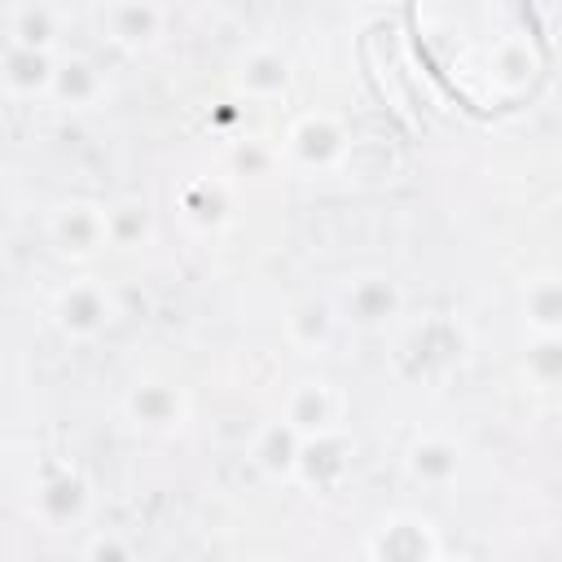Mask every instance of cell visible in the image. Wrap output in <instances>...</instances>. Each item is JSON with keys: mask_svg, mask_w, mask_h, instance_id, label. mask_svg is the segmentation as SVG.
<instances>
[{"mask_svg": "<svg viewBox=\"0 0 562 562\" xmlns=\"http://www.w3.org/2000/svg\"><path fill=\"white\" fill-rule=\"evenodd\" d=\"M110 321H114V294L97 277H79L53 294V325L75 342L97 338Z\"/></svg>", "mask_w": 562, "mask_h": 562, "instance_id": "7a4b0ae2", "label": "cell"}, {"mask_svg": "<svg viewBox=\"0 0 562 562\" xmlns=\"http://www.w3.org/2000/svg\"><path fill=\"white\" fill-rule=\"evenodd\" d=\"M522 378L540 391H562V334H536L522 351Z\"/></svg>", "mask_w": 562, "mask_h": 562, "instance_id": "ac0fdd59", "label": "cell"}, {"mask_svg": "<svg viewBox=\"0 0 562 562\" xmlns=\"http://www.w3.org/2000/svg\"><path fill=\"white\" fill-rule=\"evenodd\" d=\"M4 92L13 101H35L53 92V75H57V57L44 48H26V44H4Z\"/></svg>", "mask_w": 562, "mask_h": 562, "instance_id": "ba28073f", "label": "cell"}, {"mask_svg": "<svg viewBox=\"0 0 562 562\" xmlns=\"http://www.w3.org/2000/svg\"><path fill=\"white\" fill-rule=\"evenodd\" d=\"M184 395L171 382H136L123 400V413L140 430H176L184 422Z\"/></svg>", "mask_w": 562, "mask_h": 562, "instance_id": "9c48e42d", "label": "cell"}, {"mask_svg": "<svg viewBox=\"0 0 562 562\" xmlns=\"http://www.w3.org/2000/svg\"><path fill=\"white\" fill-rule=\"evenodd\" d=\"M347 470V439L338 430H321V435H307L303 439V452H299V470L307 483H329Z\"/></svg>", "mask_w": 562, "mask_h": 562, "instance_id": "9a60e30c", "label": "cell"}, {"mask_svg": "<svg viewBox=\"0 0 562 562\" xmlns=\"http://www.w3.org/2000/svg\"><path fill=\"white\" fill-rule=\"evenodd\" d=\"M110 237H114V246L145 241V237H149V215H145L140 206H132V202L110 206Z\"/></svg>", "mask_w": 562, "mask_h": 562, "instance_id": "ffe728a7", "label": "cell"}, {"mask_svg": "<svg viewBox=\"0 0 562 562\" xmlns=\"http://www.w3.org/2000/svg\"><path fill=\"white\" fill-rule=\"evenodd\" d=\"M285 149H290V158L299 167H316L321 171V167H334L347 154V132H342V123L334 114L307 110V114L294 119V127L285 136Z\"/></svg>", "mask_w": 562, "mask_h": 562, "instance_id": "277c9868", "label": "cell"}, {"mask_svg": "<svg viewBox=\"0 0 562 562\" xmlns=\"http://www.w3.org/2000/svg\"><path fill=\"white\" fill-rule=\"evenodd\" d=\"M48 97L66 110H92L105 97V79L88 57H57V75H53Z\"/></svg>", "mask_w": 562, "mask_h": 562, "instance_id": "7c38bea8", "label": "cell"}, {"mask_svg": "<svg viewBox=\"0 0 562 562\" xmlns=\"http://www.w3.org/2000/svg\"><path fill=\"white\" fill-rule=\"evenodd\" d=\"M404 470L422 487H448L457 479V470H461V448L448 435H417L404 448Z\"/></svg>", "mask_w": 562, "mask_h": 562, "instance_id": "30bf717a", "label": "cell"}, {"mask_svg": "<svg viewBox=\"0 0 562 562\" xmlns=\"http://www.w3.org/2000/svg\"><path fill=\"white\" fill-rule=\"evenodd\" d=\"M285 79H290L285 57L272 53V48L246 53V61H241V70H237V83H241V92H250V97H277V92H285Z\"/></svg>", "mask_w": 562, "mask_h": 562, "instance_id": "e0dca14e", "label": "cell"}, {"mask_svg": "<svg viewBox=\"0 0 562 562\" xmlns=\"http://www.w3.org/2000/svg\"><path fill=\"white\" fill-rule=\"evenodd\" d=\"M303 439L307 435H321V430H334L338 422V391L329 382H299L290 395H285V413H281Z\"/></svg>", "mask_w": 562, "mask_h": 562, "instance_id": "8fae6325", "label": "cell"}, {"mask_svg": "<svg viewBox=\"0 0 562 562\" xmlns=\"http://www.w3.org/2000/svg\"><path fill=\"white\" fill-rule=\"evenodd\" d=\"M162 22H167V13H162L158 0H105V9H101L105 35H110L119 48H132V53L158 44Z\"/></svg>", "mask_w": 562, "mask_h": 562, "instance_id": "52a82bcc", "label": "cell"}, {"mask_svg": "<svg viewBox=\"0 0 562 562\" xmlns=\"http://www.w3.org/2000/svg\"><path fill=\"white\" fill-rule=\"evenodd\" d=\"M48 241L66 255V259H92L101 246H110V206L101 202H57L48 211Z\"/></svg>", "mask_w": 562, "mask_h": 562, "instance_id": "6da1fadb", "label": "cell"}, {"mask_svg": "<svg viewBox=\"0 0 562 562\" xmlns=\"http://www.w3.org/2000/svg\"><path fill=\"white\" fill-rule=\"evenodd\" d=\"M83 553L88 558H127L132 549L127 544H114V540H92V544H83Z\"/></svg>", "mask_w": 562, "mask_h": 562, "instance_id": "44dd1931", "label": "cell"}, {"mask_svg": "<svg viewBox=\"0 0 562 562\" xmlns=\"http://www.w3.org/2000/svg\"><path fill=\"white\" fill-rule=\"evenodd\" d=\"M299 452H303V435L285 417L263 426L259 439H255V465L268 470V474H294L299 470Z\"/></svg>", "mask_w": 562, "mask_h": 562, "instance_id": "2e32d148", "label": "cell"}, {"mask_svg": "<svg viewBox=\"0 0 562 562\" xmlns=\"http://www.w3.org/2000/svg\"><path fill=\"white\" fill-rule=\"evenodd\" d=\"M400 303H404V299H400V285H395L391 277H382V272H364V277L347 281L342 294H338L342 316H347L351 325H360V329L386 325L391 316H400Z\"/></svg>", "mask_w": 562, "mask_h": 562, "instance_id": "8992f818", "label": "cell"}, {"mask_svg": "<svg viewBox=\"0 0 562 562\" xmlns=\"http://www.w3.org/2000/svg\"><path fill=\"white\" fill-rule=\"evenodd\" d=\"M522 321L531 325V334H562V277H531L522 281Z\"/></svg>", "mask_w": 562, "mask_h": 562, "instance_id": "5bb4252c", "label": "cell"}, {"mask_svg": "<svg viewBox=\"0 0 562 562\" xmlns=\"http://www.w3.org/2000/svg\"><path fill=\"white\" fill-rule=\"evenodd\" d=\"M57 35H61V18H57L53 4L22 0V4L9 9V35H4V44H26V48L57 53Z\"/></svg>", "mask_w": 562, "mask_h": 562, "instance_id": "4fadbf2b", "label": "cell"}, {"mask_svg": "<svg viewBox=\"0 0 562 562\" xmlns=\"http://www.w3.org/2000/svg\"><path fill=\"white\" fill-rule=\"evenodd\" d=\"M88 505H92V492H88V479L70 465H53L40 474V483L31 487V514L53 527V531H70L88 518Z\"/></svg>", "mask_w": 562, "mask_h": 562, "instance_id": "3957f363", "label": "cell"}, {"mask_svg": "<svg viewBox=\"0 0 562 562\" xmlns=\"http://www.w3.org/2000/svg\"><path fill=\"white\" fill-rule=\"evenodd\" d=\"M285 329H290V342H299L303 351H316V347H325L329 334H334V312H329L325 303L307 299V303H299V307L290 312Z\"/></svg>", "mask_w": 562, "mask_h": 562, "instance_id": "d6986e66", "label": "cell"}, {"mask_svg": "<svg viewBox=\"0 0 562 562\" xmlns=\"http://www.w3.org/2000/svg\"><path fill=\"white\" fill-rule=\"evenodd\" d=\"M364 553L422 562V558H435V553H439V536H435L430 518H422V514H391V518H382V522L373 527Z\"/></svg>", "mask_w": 562, "mask_h": 562, "instance_id": "5b68a950", "label": "cell"}]
</instances>
